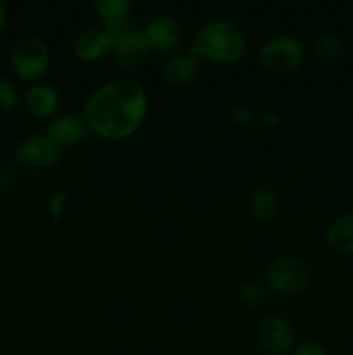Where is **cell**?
<instances>
[{"instance_id": "cell-20", "label": "cell", "mask_w": 353, "mask_h": 355, "mask_svg": "<svg viewBox=\"0 0 353 355\" xmlns=\"http://www.w3.org/2000/svg\"><path fill=\"white\" fill-rule=\"evenodd\" d=\"M66 205H68V194H66V191H62V189L54 191V193L51 194V198H48V203H47L51 217L57 218L59 220V218L64 215Z\"/></svg>"}, {"instance_id": "cell-3", "label": "cell", "mask_w": 353, "mask_h": 355, "mask_svg": "<svg viewBox=\"0 0 353 355\" xmlns=\"http://www.w3.org/2000/svg\"><path fill=\"white\" fill-rule=\"evenodd\" d=\"M9 62L17 78L37 83L51 68V49L44 38L37 35H23L12 44Z\"/></svg>"}, {"instance_id": "cell-23", "label": "cell", "mask_w": 353, "mask_h": 355, "mask_svg": "<svg viewBox=\"0 0 353 355\" xmlns=\"http://www.w3.org/2000/svg\"><path fill=\"white\" fill-rule=\"evenodd\" d=\"M230 118L237 125H246L253 120V113L249 110V106H246V104H234L230 107Z\"/></svg>"}, {"instance_id": "cell-19", "label": "cell", "mask_w": 353, "mask_h": 355, "mask_svg": "<svg viewBox=\"0 0 353 355\" xmlns=\"http://www.w3.org/2000/svg\"><path fill=\"white\" fill-rule=\"evenodd\" d=\"M19 106V90L9 78H0V111L12 113Z\"/></svg>"}, {"instance_id": "cell-16", "label": "cell", "mask_w": 353, "mask_h": 355, "mask_svg": "<svg viewBox=\"0 0 353 355\" xmlns=\"http://www.w3.org/2000/svg\"><path fill=\"white\" fill-rule=\"evenodd\" d=\"M325 243L338 255L353 257V211L334 218L329 224Z\"/></svg>"}, {"instance_id": "cell-17", "label": "cell", "mask_w": 353, "mask_h": 355, "mask_svg": "<svg viewBox=\"0 0 353 355\" xmlns=\"http://www.w3.org/2000/svg\"><path fill=\"white\" fill-rule=\"evenodd\" d=\"M314 52L322 61H334L345 52V40L336 33H324L314 40Z\"/></svg>"}, {"instance_id": "cell-11", "label": "cell", "mask_w": 353, "mask_h": 355, "mask_svg": "<svg viewBox=\"0 0 353 355\" xmlns=\"http://www.w3.org/2000/svg\"><path fill=\"white\" fill-rule=\"evenodd\" d=\"M114 38L104 28H90L82 31L73 42V52L80 61L93 62L113 52Z\"/></svg>"}, {"instance_id": "cell-2", "label": "cell", "mask_w": 353, "mask_h": 355, "mask_svg": "<svg viewBox=\"0 0 353 355\" xmlns=\"http://www.w3.org/2000/svg\"><path fill=\"white\" fill-rule=\"evenodd\" d=\"M189 52L217 64H234L244 58L246 37L232 21L213 17L201 24Z\"/></svg>"}, {"instance_id": "cell-25", "label": "cell", "mask_w": 353, "mask_h": 355, "mask_svg": "<svg viewBox=\"0 0 353 355\" xmlns=\"http://www.w3.org/2000/svg\"><path fill=\"white\" fill-rule=\"evenodd\" d=\"M7 17H9V14H7V6L0 0V35H2V31L6 30Z\"/></svg>"}, {"instance_id": "cell-7", "label": "cell", "mask_w": 353, "mask_h": 355, "mask_svg": "<svg viewBox=\"0 0 353 355\" xmlns=\"http://www.w3.org/2000/svg\"><path fill=\"white\" fill-rule=\"evenodd\" d=\"M256 340L266 355H287L294 349V329L277 314H266L256 324Z\"/></svg>"}, {"instance_id": "cell-12", "label": "cell", "mask_w": 353, "mask_h": 355, "mask_svg": "<svg viewBox=\"0 0 353 355\" xmlns=\"http://www.w3.org/2000/svg\"><path fill=\"white\" fill-rule=\"evenodd\" d=\"M93 10L102 23V28L114 38H118L128 30V16H130L132 3L128 0H97L93 2Z\"/></svg>"}, {"instance_id": "cell-15", "label": "cell", "mask_w": 353, "mask_h": 355, "mask_svg": "<svg viewBox=\"0 0 353 355\" xmlns=\"http://www.w3.org/2000/svg\"><path fill=\"white\" fill-rule=\"evenodd\" d=\"M248 210L260 224H270L277 218L280 210L279 194L269 186H258L253 189L248 200Z\"/></svg>"}, {"instance_id": "cell-10", "label": "cell", "mask_w": 353, "mask_h": 355, "mask_svg": "<svg viewBox=\"0 0 353 355\" xmlns=\"http://www.w3.org/2000/svg\"><path fill=\"white\" fill-rule=\"evenodd\" d=\"M89 132V125L85 123L83 116L75 113H66L61 114V116H54L48 121L47 128H45V134L61 149L75 148V146L85 142Z\"/></svg>"}, {"instance_id": "cell-5", "label": "cell", "mask_w": 353, "mask_h": 355, "mask_svg": "<svg viewBox=\"0 0 353 355\" xmlns=\"http://www.w3.org/2000/svg\"><path fill=\"white\" fill-rule=\"evenodd\" d=\"M265 277L269 290L282 297H291L307 288L310 281V269L305 260L293 255H284L270 262Z\"/></svg>"}, {"instance_id": "cell-13", "label": "cell", "mask_w": 353, "mask_h": 355, "mask_svg": "<svg viewBox=\"0 0 353 355\" xmlns=\"http://www.w3.org/2000/svg\"><path fill=\"white\" fill-rule=\"evenodd\" d=\"M197 58L190 52H179L173 54L163 66L161 76L165 83L172 89L187 87L197 75Z\"/></svg>"}, {"instance_id": "cell-1", "label": "cell", "mask_w": 353, "mask_h": 355, "mask_svg": "<svg viewBox=\"0 0 353 355\" xmlns=\"http://www.w3.org/2000/svg\"><path fill=\"white\" fill-rule=\"evenodd\" d=\"M149 111L144 87L130 78H114L97 87L83 103L89 130L107 141H121L141 128Z\"/></svg>"}, {"instance_id": "cell-18", "label": "cell", "mask_w": 353, "mask_h": 355, "mask_svg": "<svg viewBox=\"0 0 353 355\" xmlns=\"http://www.w3.org/2000/svg\"><path fill=\"white\" fill-rule=\"evenodd\" d=\"M266 293H269V288L265 284L260 283V281H248L239 288L237 298L242 305L255 309L265 304Z\"/></svg>"}, {"instance_id": "cell-8", "label": "cell", "mask_w": 353, "mask_h": 355, "mask_svg": "<svg viewBox=\"0 0 353 355\" xmlns=\"http://www.w3.org/2000/svg\"><path fill=\"white\" fill-rule=\"evenodd\" d=\"M144 35L147 37L149 45L156 52H172L182 42V28L179 21L170 14H156L145 23Z\"/></svg>"}, {"instance_id": "cell-14", "label": "cell", "mask_w": 353, "mask_h": 355, "mask_svg": "<svg viewBox=\"0 0 353 355\" xmlns=\"http://www.w3.org/2000/svg\"><path fill=\"white\" fill-rule=\"evenodd\" d=\"M24 104L33 116L54 118L61 104V97H59L57 89L51 83L37 82L24 94Z\"/></svg>"}, {"instance_id": "cell-22", "label": "cell", "mask_w": 353, "mask_h": 355, "mask_svg": "<svg viewBox=\"0 0 353 355\" xmlns=\"http://www.w3.org/2000/svg\"><path fill=\"white\" fill-rule=\"evenodd\" d=\"M289 355H327V350H325V347L322 343L314 342V340H307V342L296 343Z\"/></svg>"}, {"instance_id": "cell-4", "label": "cell", "mask_w": 353, "mask_h": 355, "mask_svg": "<svg viewBox=\"0 0 353 355\" xmlns=\"http://www.w3.org/2000/svg\"><path fill=\"white\" fill-rule=\"evenodd\" d=\"M305 61V45L294 35H275L262 45L260 64L273 75H289Z\"/></svg>"}, {"instance_id": "cell-21", "label": "cell", "mask_w": 353, "mask_h": 355, "mask_svg": "<svg viewBox=\"0 0 353 355\" xmlns=\"http://www.w3.org/2000/svg\"><path fill=\"white\" fill-rule=\"evenodd\" d=\"M19 180V166L16 163H2L0 165V189H9Z\"/></svg>"}, {"instance_id": "cell-9", "label": "cell", "mask_w": 353, "mask_h": 355, "mask_svg": "<svg viewBox=\"0 0 353 355\" xmlns=\"http://www.w3.org/2000/svg\"><path fill=\"white\" fill-rule=\"evenodd\" d=\"M152 49L151 45H149V40L144 35V31L134 30V28H128V30L118 38L116 44H114L113 47L114 59H116L118 64L125 69L138 68V66L149 58Z\"/></svg>"}, {"instance_id": "cell-6", "label": "cell", "mask_w": 353, "mask_h": 355, "mask_svg": "<svg viewBox=\"0 0 353 355\" xmlns=\"http://www.w3.org/2000/svg\"><path fill=\"white\" fill-rule=\"evenodd\" d=\"M61 158L62 149L47 134L28 135L14 148V163L30 170H51Z\"/></svg>"}, {"instance_id": "cell-24", "label": "cell", "mask_w": 353, "mask_h": 355, "mask_svg": "<svg viewBox=\"0 0 353 355\" xmlns=\"http://www.w3.org/2000/svg\"><path fill=\"white\" fill-rule=\"evenodd\" d=\"M280 121H282V116H280V113H277V111H269V113L263 114L262 118V123L265 128L279 127Z\"/></svg>"}]
</instances>
